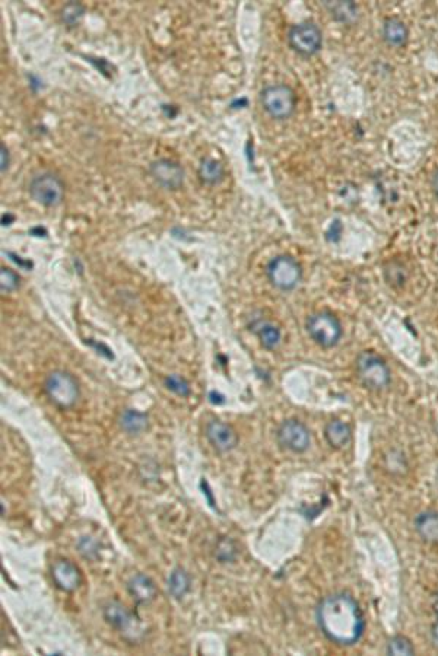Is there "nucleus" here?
I'll return each instance as SVG.
<instances>
[{
    "label": "nucleus",
    "instance_id": "nucleus-26",
    "mask_svg": "<svg viewBox=\"0 0 438 656\" xmlns=\"http://www.w3.org/2000/svg\"><path fill=\"white\" fill-rule=\"evenodd\" d=\"M0 288L2 292H14L19 288V276L10 268H0Z\"/></svg>",
    "mask_w": 438,
    "mask_h": 656
},
{
    "label": "nucleus",
    "instance_id": "nucleus-16",
    "mask_svg": "<svg viewBox=\"0 0 438 656\" xmlns=\"http://www.w3.org/2000/svg\"><path fill=\"white\" fill-rule=\"evenodd\" d=\"M104 618L120 631H127L133 624V617L123 605L112 601L104 606Z\"/></svg>",
    "mask_w": 438,
    "mask_h": 656
},
{
    "label": "nucleus",
    "instance_id": "nucleus-12",
    "mask_svg": "<svg viewBox=\"0 0 438 656\" xmlns=\"http://www.w3.org/2000/svg\"><path fill=\"white\" fill-rule=\"evenodd\" d=\"M52 576L59 589L73 592L81 585V573L78 567L69 560H57L52 567Z\"/></svg>",
    "mask_w": 438,
    "mask_h": 656
},
{
    "label": "nucleus",
    "instance_id": "nucleus-9",
    "mask_svg": "<svg viewBox=\"0 0 438 656\" xmlns=\"http://www.w3.org/2000/svg\"><path fill=\"white\" fill-rule=\"evenodd\" d=\"M276 438L284 449L301 454L306 452L311 443V433L300 420L289 419L279 426Z\"/></svg>",
    "mask_w": 438,
    "mask_h": 656
},
{
    "label": "nucleus",
    "instance_id": "nucleus-1",
    "mask_svg": "<svg viewBox=\"0 0 438 656\" xmlns=\"http://www.w3.org/2000/svg\"><path fill=\"white\" fill-rule=\"evenodd\" d=\"M317 622L323 635L340 646L355 645L365 630L359 604L345 592L332 593L319 604Z\"/></svg>",
    "mask_w": 438,
    "mask_h": 656
},
{
    "label": "nucleus",
    "instance_id": "nucleus-6",
    "mask_svg": "<svg viewBox=\"0 0 438 656\" xmlns=\"http://www.w3.org/2000/svg\"><path fill=\"white\" fill-rule=\"evenodd\" d=\"M307 331L315 344L323 349H331L342 337V326L331 313L313 314L307 321Z\"/></svg>",
    "mask_w": 438,
    "mask_h": 656
},
{
    "label": "nucleus",
    "instance_id": "nucleus-4",
    "mask_svg": "<svg viewBox=\"0 0 438 656\" xmlns=\"http://www.w3.org/2000/svg\"><path fill=\"white\" fill-rule=\"evenodd\" d=\"M263 109L275 120H285L292 116L295 109V94L286 85H271L260 94Z\"/></svg>",
    "mask_w": 438,
    "mask_h": 656
},
{
    "label": "nucleus",
    "instance_id": "nucleus-7",
    "mask_svg": "<svg viewBox=\"0 0 438 656\" xmlns=\"http://www.w3.org/2000/svg\"><path fill=\"white\" fill-rule=\"evenodd\" d=\"M267 279L279 290H292L301 280V266L289 255H278L266 267Z\"/></svg>",
    "mask_w": 438,
    "mask_h": 656
},
{
    "label": "nucleus",
    "instance_id": "nucleus-27",
    "mask_svg": "<svg viewBox=\"0 0 438 656\" xmlns=\"http://www.w3.org/2000/svg\"><path fill=\"white\" fill-rule=\"evenodd\" d=\"M85 14V8L79 3H69L62 10V18L67 25H76Z\"/></svg>",
    "mask_w": 438,
    "mask_h": 656
},
{
    "label": "nucleus",
    "instance_id": "nucleus-14",
    "mask_svg": "<svg viewBox=\"0 0 438 656\" xmlns=\"http://www.w3.org/2000/svg\"><path fill=\"white\" fill-rule=\"evenodd\" d=\"M127 591L130 593V597L139 604L151 602L156 597V588L154 585V582L149 578H146L145 575L133 576L127 584Z\"/></svg>",
    "mask_w": 438,
    "mask_h": 656
},
{
    "label": "nucleus",
    "instance_id": "nucleus-11",
    "mask_svg": "<svg viewBox=\"0 0 438 656\" xmlns=\"http://www.w3.org/2000/svg\"><path fill=\"white\" fill-rule=\"evenodd\" d=\"M206 438L219 452H228L236 448L238 436L236 430L221 420H212L206 426Z\"/></svg>",
    "mask_w": 438,
    "mask_h": 656
},
{
    "label": "nucleus",
    "instance_id": "nucleus-28",
    "mask_svg": "<svg viewBox=\"0 0 438 656\" xmlns=\"http://www.w3.org/2000/svg\"><path fill=\"white\" fill-rule=\"evenodd\" d=\"M386 468L392 472V474H402L406 469V461L400 452L392 451L390 455L386 456Z\"/></svg>",
    "mask_w": 438,
    "mask_h": 656
},
{
    "label": "nucleus",
    "instance_id": "nucleus-31",
    "mask_svg": "<svg viewBox=\"0 0 438 656\" xmlns=\"http://www.w3.org/2000/svg\"><path fill=\"white\" fill-rule=\"evenodd\" d=\"M431 185H432V191L435 194V197L438 199V169H435L434 172V176H432V181H431Z\"/></svg>",
    "mask_w": 438,
    "mask_h": 656
},
{
    "label": "nucleus",
    "instance_id": "nucleus-19",
    "mask_svg": "<svg viewBox=\"0 0 438 656\" xmlns=\"http://www.w3.org/2000/svg\"><path fill=\"white\" fill-rule=\"evenodd\" d=\"M331 15L342 23H354L358 19V6L354 2H324Z\"/></svg>",
    "mask_w": 438,
    "mask_h": 656
},
{
    "label": "nucleus",
    "instance_id": "nucleus-20",
    "mask_svg": "<svg viewBox=\"0 0 438 656\" xmlns=\"http://www.w3.org/2000/svg\"><path fill=\"white\" fill-rule=\"evenodd\" d=\"M199 177L205 182L216 184L224 177V167L221 165V162H218V160L212 158H206L202 160V164L199 167Z\"/></svg>",
    "mask_w": 438,
    "mask_h": 656
},
{
    "label": "nucleus",
    "instance_id": "nucleus-17",
    "mask_svg": "<svg viewBox=\"0 0 438 656\" xmlns=\"http://www.w3.org/2000/svg\"><path fill=\"white\" fill-rule=\"evenodd\" d=\"M254 332L255 336L259 337L263 348L267 350H275L282 339L281 330L275 324L269 323V321H259V323L254 326Z\"/></svg>",
    "mask_w": 438,
    "mask_h": 656
},
{
    "label": "nucleus",
    "instance_id": "nucleus-15",
    "mask_svg": "<svg viewBox=\"0 0 438 656\" xmlns=\"http://www.w3.org/2000/svg\"><path fill=\"white\" fill-rule=\"evenodd\" d=\"M324 438L335 449H342L352 439L351 427L342 420H332L326 425Z\"/></svg>",
    "mask_w": 438,
    "mask_h": 656
},
{
    "label": "nucleus",
    "instance_id": "nucleus-18",
    "mask_svg": "<svg viewBox=\"0 0 438 656\" xmlns=\"http://www.w3.org/2000/svg\"><path fill=\"white\" fill-rule=\"evenodd\" d=\"M408 34L409 32L404 21H400L397 18L386 19L383 25V36L390 45H396V47L404 45L408 40Z\"/></svg>",
    "mask_w": 438,
    "mask_h": 656
},
{
    "label": "nucleus",
    "instance_id": "nucleus-22",
    "mask_svg": "<svg viewBox=\"0 0 438 656\" xmlns=\"http://www.w3.org/2000/svg\"><path fill=\"white\" fill-rule=\"evenodd\" d=\"M120 426L129 433H139L148 427V417L136 410H126L120 416Z\"/></svg>",
    "mask_w": 438,
    "mask_h": 656
},
{
    "label": "nucleus",
    "instance_id": "nucleus-5",
    "mask_svg": "<svg viewBox=\"0 0 438 656\" xmlns=\"http://www.w3.org/2000/svg\"><path fill=\"white\" fill-rule=\"evenodd\" d=\"M32 199L45 207H56L63 202L65 184L53 172H41L32 177L30 182Z\"/></svg>",
    "mask_w": 438,
    "mask_h": 656
},
{
    "label": "nucleus",
    "instance_id": "nucleus-32",
    "mask_svg": "<svg viewBox=\"0 0 438 656\" xmlns=\"http://www.w3.org/2000/svg\"><path fill=\"white\" fill-rule=\"evenodd\" d=\"M431 633H432V639H434V642L437 643V646H438V620H437V622H435V624L432 626Z\"/></svg>",
    "mask_w": 438,
    "mask_h": 656
},
{
    "label": "nucleus",
    "instance_id": "nucleus-2",
    "mask_svg": "<svg viewBox=\"0 0 438 656\" xmlns=\"http://www.w3.org/2000/svg\"><path fill=\"white\" fill-rule=\"evenodd\" d=\"M357 377L365 388L371 391H382L392 381L390 369L383 359L374 352H361L355 361Z\"/></svg>",
    "mask_w": 438,
    "mask_h": 656
},
{
    "label": "nucleus",
    "instance_id": "nucleus-30",
    "mask_svg": "<svg viewBox=\"0 0 438 656\" xmlns=\"http://www.w3.org/2000/svg\"><path fill=\"white\" fill-rule=\"evenodd\" d=\"M0 155H2V172H5L8 169V165H9V154H8V149H6L3 143H2V146H0Z\"/></svg>",
    "mask_w": 438,
    "mask_h": 656
},
{
    "label": "nucleus",
    "instance_id": "nucleus-33",
    "mask_svg": "<svg viewBox=\"0 0 438 656\" xmlns=\"http://www.w3.org/2000/svg\"><path fill=\"white\" fill-rule=\"evenodd\" d=\"M432 609H434V613L438 615V592L434 595L432 598Z\"/></svg>",
    "mask_w": 438,
    "mask_h": 656
},
{
    "label": "nucleus",
    "instance_id": "nucleus-13",
    "mask_svg": "<svg viewBox=\"0 0 438 656\" xmlns=\"http://www.w3.org/2000/svg\"><path fill=\"white\" fill-rule=\"evenodd\" d=\"M413 525L425 542L438 544V512L427 511L418 514Z\"/></svg>",
    "mask_w": 438,
    "mask_h": 656
},
{
    "label": "nucleus",
    "instance_id": "nucleus-29",
    "mask_svg": "<svg viewBox=\"0 0 438 656\" xmlns=\"http://www.w3.org/2000/svg\"><path fill=\"white\" fill-rule=\"evenodd\" d=\"M234 556H236V547L229 540H222L221 542L218 544L216 557L219 560H221V562H231L234 559Z\"/></svg>",
    "mask_w": 438,
    "mask_h": 656
},
{
    "label": "nucleus",
    "instance_id": "nucleus-8",
    "mask_svg": "<svg viewBox=\"0 0 438 656\" xmlns=\"http://www.w3.org/2000/svg\"><path fill=\"white\" fill-rule=\"evenodd\" d=\"M288 43L298 54L313 56L322 48L323 35L314 22H301L289 30Z\"/></svg>",
    "mask_w": 438,
    "mask_h": 656
},
{
    "label": "nucleus",
    "instance_id": "nucleus-3",
    "mask_svg": "<svg viewBox=\"0 0 438 656\" xmlns=\"http://www.w3.org/2000/svg\"><path fill=\"white\" fill-rule=\"evenodd\" d=\"M44 390L50 401L59 408H70L79 399V387L76 379L65 370H54L47 377Z\"/></svg>",
    "mask_w": 438,
    "mask_h": 656
},
{
    "label": "nucleus",
    "instance_id": "nucleus-10",
    "mask_svg": "<svg viewBox=\"0 0 438 656\" xmlns=\"http://www.w3.org/2000/svg\"><path fill=\"white\" fill-rule=\"evenodd\" d=\"M152 177L168 190H177L185 181V171L181 165L169 159H158L151 165Z\"/></svg>",
    "mask_w": 438,
    "mask_h": 656
},
{
    "label": "nucleus",
    "instance_id": "nucleus-23",
    "mask_svg": "<svg viewBox=\"0 0 438 656\" xmlns=\"http://www.w3.org/2000/svg\"><path fill=\"white\" fill-rule=\"evenodd\" d=\"M384 276L390 286L400 288L406 282V270L399 263H388L384 268Z\"/></svg>",
    "mask_w": 438,
    "mask_h": 656
},
{
    "label": "nucleus",
    "instance_id": "nucleus-25",
    "mask_svg": "<svg viewBox=\"0 0 438 656\" xmlns=\"http://www.w3.org/2000/svg\"><path fill=\"white\" fill-rule=\"evenodd\" d=\"M164 385L169 390V391H173L174 394L180 395V397H189L190 395V385H189V382L180 377V375H168L164 378Z\"/></svg>",
    "mask_w": 438,
    "mask_h": 656
},
{
    "label": "nucleus",
    "instance_id": "nucleus-24",
    "mask_svg": "<svg viewBox=\"0 0 438 656\" xmlns=\"http://www.w3.org/2000/svg\"><path fill=\"white\" fill-rule=\"evenodd\" d=\"M387 653L388 655H413L415 653V648L410 643L409 639L404 636H395L387 643Z\"/></svg>",
    "mask_w": 438,
    "mask_h": 656
},
{
    "label": "nucleus",
    "instance_id": "nucleus-21",
    "mask_svg": "<svg viewBox=\"0 0 438 656\" xmlns=\"http://www.w3.org/2000/svg\"><path fill=\"white\" fill-rule=\"evenodd\" d=\"M190 589L189 575L182 569H176L168 578V591L174 598H182Z\"/></svg>",
    "mask_w": 438,
    "mask_h": 656
}]
</instances>
